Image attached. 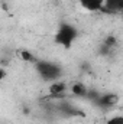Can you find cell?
Segmentation results:
<instances>
[{"label": "cell", "instance_id": "obj_1", "mask_svg": "<svg viewBox=\"0 0 123 124\" xmlns=\"http://www.w3.org/2000/svg\"><path fill=\"white\" fill-rule=\"evenodd\" d=\"M77 36H78V31H77V28L74 25L62 22V23H60L58 29L54 35V40H55L57 45H60L62 48L71 49V46L75 42Z\"/></svg>", "mask_w": 123, "mask_h": 124}, {"label": "cell", "instance_id": "obj_2", "mask_svg": "<svg viewBox=\"0 0 123 124\" xmlns=\"http://www.w3.org/2000/svg\"><path fill=\"white\" fill-rule=\"evenodd\" d=\"M35 68H36L39 77L44 81L54 82L62 75L61 66L58 63H54V62H49V61H36L35 62Z\"/></svg>", "mask_w": 123, "mask_h": 124}, {"label": "cell", "instance_id": "obj_3", "mask_svg": "<svg viewBox=\"0 0 123 124\" xmlns=\"http://www.w3.org/2000/svg\"><path fill=\"white\" fill-rule=\"evenodd\" d=\"M57 108L64 117H84L83 111H80L75 105H72L71 102H68L65 100H61V102L57 105Z\"/></svg>", "mask_w": 123, "mask_h": 124}, {"label": "cell", "instance_id": "obj_4", "mask_svg": "<svg viewBox=\"0 0 123 124\" xmlns=\"http://www.w3.org/2000/svg\"><path fill=\"white\" fill-rule=\"evenodd\" d=\"M94 102H96L98 107H103V108H112L113 105H116V104L119 102V95L114 94V93L100 94Z\"/></svg>", "mask_w": 123, "mask_h": 124}, {"label": "cell", "instance_id": "obj_5", "mask_svg": "<svg viewBox=\"0 0 123 124\" xmlns=\"http://www.w3.org/2000/svg\"><path fill=\"white\" fill-rule=\"evenodd\" d=\"M67 84L65 82H60V81H54L49 85V94L48 97L52 100H64L67 95Z\"/></svg>", "mask_w": 123, "mask_h": 124}, {"label": "cell", "instance_id": "obj_6", "mask_svg": "<svg viewBox=\"0 0 123 124\" xmlns=\"http://www.w3.org/2000/svg\"><path fill=\"white\" fill-rule=\"evenodd\" d=\"M101 12L103 13H109V15L122 13L123 12V0H104Z\"/></svg>", "mask_w": 123, "mask_h": 124}, {"label": "cell", "instance_id": "obj_7", "mask_svg": "<svg viewBox=\"0 0 123 124\" xmlns=\"http://www.w3.org/2000/svg\"><path fill=\"white\" fill-rule=\"evenodd\" d=\"M78 3L88 12H101L103 7V0H78Z\"/></svg>", "mask_w": 123, "mask_h": 124}, {"label": "cell", "instance_id": "obj_8", "mask_svg": "<svg viewBox=\"0 0 123 124\" xmlns=\"http://www.w3.org/2000/svg\"><path fill=\"white\" fill-rule=\"evenodd\" d=\"M87 91H88V88L83 82H75L71 87V93H72V95H75V97H86L87 95Z\"/></svg>", "mask_w": 123, "mask_h": 124}, {"label": "cell", "instance_id": "obj_9", "mask_svg": "<svg viewBox=\"0 0 123 124\" xmlns=\"http://www.w3.org/2000/svg\"><path fill=\"white\" fill-rule=\"evenodd\" d=\"M19 56H20V59H22L23 62H29V63H35V62H36L35 55L32 54L31 51H26V49L19 51Z\"/></svg>", "mask_w": 123, "mask_h": 124}, {"label": "cell", "instance_id": "obj_10", "mask_svg": "<svg viewBox=\"0 0 123 124\" xmlns=\"http://www.w3.org/2000/svg\"><path fill=\"white\" fill-rule=\"evenodd\" d=\"M103 43H104V45H107V46H110V48H114V46L117 45V39H116L114 36H112V35H110V36H107V38L103 40Z\"/></svg>", "mask_w": 123, "mask_h": 124}, {"label": "cell", "instance_id": "obj_11", "mask_svg": "<svg viewBox=\"0 0 123 124\" xmlns=\"http://www.w3.org/2000/svg\"><path fill=\"white\" fill-rule=\"evenodd\" d=\"M106 124H123V117L122 116H114V117H110Z\"/></svg>", "mask_w": 123, "mask_h": 124}, {"label": "cell", "instance_id": "obj_12", "mask_svg": "<svg viewBox=\"0 0 123 124\" xmlns=\"http://www.w3.org/2000/svg\"><path fill=\"white\" fill-rule=\"evenodd\" d=\"M6 77H7V71H6L3 66H0V81H1V79H4Z\"/></svg>", "mask_w": 123, "mask_h": 124}]
</instances>
